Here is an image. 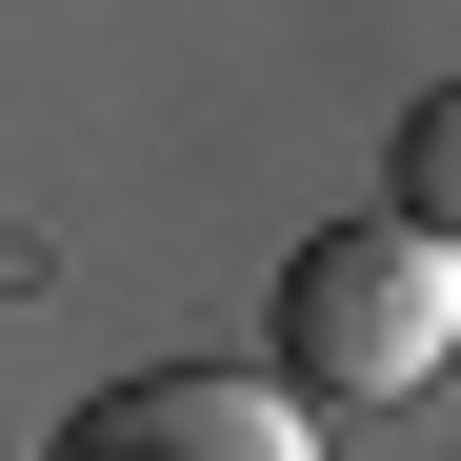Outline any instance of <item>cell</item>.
<instances>
[{
  "mask_svg": "<svg viewBox=\"0 0 461 461\" xmlns=\"http://www.w3.org/2000/svg\"><path fill=\"white\" fill-rule=\"evenodd\" d=\"M461 361V241L421 221H321L281 261V381L301 402H421Z\"/></svg>",
  "mask_w": 461,
  "mask_h": 461,
  "instance_id": "cell-1",
  "label": "cell"
},
{
  "mask_svg": "<svg viewBox=\"0 0 461 461\" xmlns=\"http://www.w3.org/2000/svg\"><path fill=\"white\" fill-rule=\"evenodd\" d=\"M101 441H121V461H321L301 381H121Z\"/></svg>",
  "mask_w": 461,
  "mask_h": 461,
  "instance_id": "cell-2",
  "label": "cell"
},
{
  "mask_svg": "<svg viewBox=\"0 0 461 461\" xmlns=\"http://www.w3.org/2000/svg\"><path fill=\"white\" fill-rule=\"evenodd\" d=\"M381 221L461 241V81H441V101H402V161H381Z\"/></svg>",
  "mask_w": 461,
  "mask_h": 461,
  "instance_id": "cell-3",
  "label": "cell"
}]
</instances>
